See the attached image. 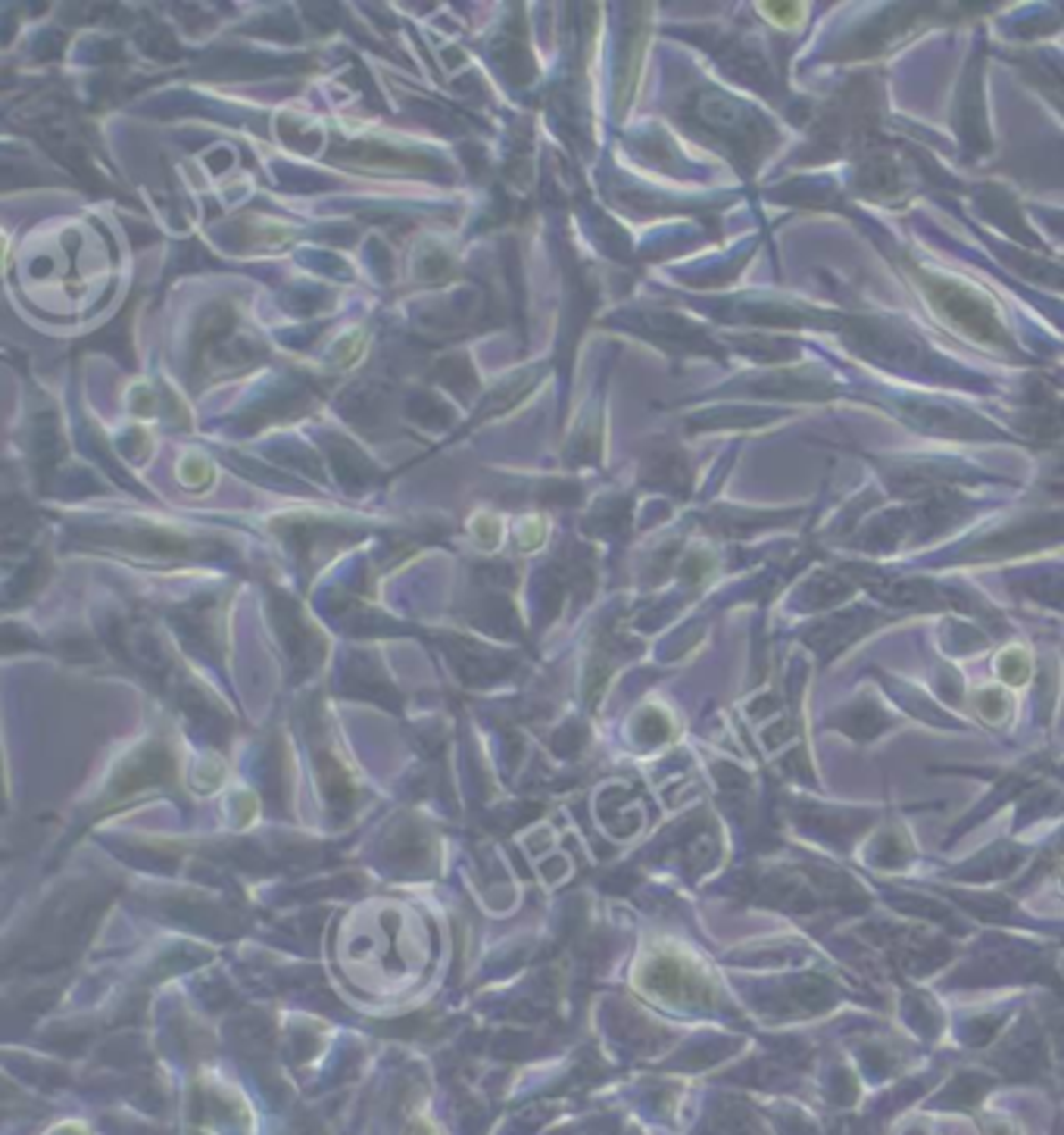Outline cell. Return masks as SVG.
<instances>
[{
	"label": "cell",
	"mask_w": 1064,
	"mask_h": 1135,
	"mask_svg": "<svg viewBox=\"0 0 1064 1135\" xmlns=\"http://www.w3.org/2000/svg\"><path fill=\"white\" fill-rule=\"evenodd\" d=\"M50 1135H91V1132H88L81 1123H63V1126H56Z\"/></svg>",
	"instance_id": "cell-1"
}]
</instances>
